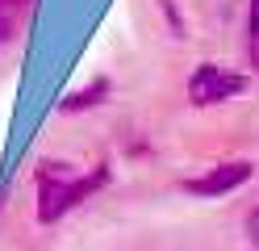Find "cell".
Returning <instances> with one entry per match:
<instances>
[{
	"label": "cell",
	"mask_w": 259,
	"mask_h": 251,
	"mask_svg": "<svg viewBox=\"0 0 259 251\" xmlns=\"http://www.w3.org/2000/svg\"><path fill=\"white\" fill-rule=\"evenodd\" d=\"M109 180L105 167H92L88 176L67 172V163H46L42 167V193H38V218L42 222H59L67 209H75L84 197H92Z\"/></svg>",
	"instance_id": "obj_1"
},
{
	"label": "cell",
	"mask_w": 259,
	"mask_h": 251,
	"mask_svg": "<svg viewBox=\"0 0 259 251\" xmlns=\"http://www.w3.org/2000/svg\"><path fill=\"white\" fill-rule=\"evenodd\" d=\"M242 88H247V76L242 71H234L226 63H201L188 80V100L192 105H222V100L238 96Z\"/></svg>",
	"instance_id": "obj_2"
},
{
	"label": "cell",
	"mask_w": 259,
	"mask_h": 251,
	"mask_svg": "<svg viewBox=\"0 0 259 251\" xmlns=\"http://www.w3.org/2000/svg\"><path fill=\"white\" fill-rule=\"evenodd\" d=\"M251 172H255V167H251L247 159H234V163H218V167H209L205 176L188 180L184 189H188L192 197H226V193H234L238 184H247V180H251Z\"/></svg>",
	"instance_id": "obj_3"
},
{
	"label": "cell",
	"mask_w": 259,
	"mask_h": 251,
	"mask_svg": "<svg viewBox=\"0 0 259 251\" xmlns=\"http://www.w3.org/2000/svg\"><path fill=\"white\" fill-rule=\"evenodd\" d=\"M105 96H109V80H92L88 88H79V92H71L67 100H63V109H67V113H84L92 105H101Z\"/></svg>",
	"instance_id": "obj_4"
},
{
	"label": "cell",
	"mask_w": 259,
	"mask_h": 251,
	"mask_svg": "<svg viewBox=\"0 0 259 251\" xmlns=\"http://www.w3.org/2000/svg\"><path fill=\"white\" fill-rule=\"evenodd\" d=\"M247 25H251V38L259 42V0H251V13H247Z\"/></svg>",
	"instance_id": "obj_5"
},
{
	"label": "cell",
	"mask_w": 259,
	"mask_h": 251,
	"mask_svg": "<svg viewBox=\"0 0 259 251\" xmlns=\"http://www.w3.org/2000/svg\"><path fill=\"white\" fill-rule=\"evenodd\" d=\"M247 234H251V243L259 247V205L251 209V218H247Z\"/></svg>",
	"instance_id": "obj_6"
}]
</instances>
